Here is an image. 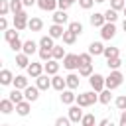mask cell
Listing matches in <instances>:
<instances>
[{
    "instance_id": "6da1fadb",
    "label": "cell",
    "mask_w": 126,
    "mask_h": 126,
    "mask_svg": "<svg viewBox=\"0 0 126 126\" xmlns=\"http://www.w3.org/2000/svg\"><path fill=\"white\" fill-rule=\"evenodd\" d=\"M79 106H91V104H94V102H98V93L96 91H87V93H81V94H77V100H75Z\"/></svg>"
},
{
    "instance_id": "7a4b0ae2",
    "label": "cell",
    "mask_w": 126,
    "mask_h": 126,
    "mask_svg": "<svg viewBox=\"0 0 126 126\" xmlns=\"http://www.w3.org/2000/svg\"><path fill=\"white\" fill-rule=\"evenodd\" d=\"M89 85H91V89H93V91L100 93V91H104V89H106V77H102L100 73H93V75L89 77Z\"/></svg>"
},
{
    "instance_id": "3957f363",
    "label": "cell",
    "mask_w": 126,
    "mask_h": 126,
    "mask_svg": "<svg viewBox=\"0 0 126 126\" xmlns=\"http://www.w3.org/2000/svg\"><path fill=\"white\" fill-rule=\"evenodd\" d=\"M122 81H124V75L116 69V71H110V75L106 77V89H110V91H114V89H118L120 85H122Z\"/></svg>"
},
{
    "instance_id": "277c9868",
    "label": "cell",
    "mask_w": 126,
    "mask_h": 126,
    "mask_svg": "<svg viewBox=\"0 0 126 126\" xmlns=\"http://www.w3.org/2000/svg\"><path fill=\"white\" fill-rule=\"evenodd\" d=\"M28 22H30V16H28V12H26V10H22V12L14 14V28H16L18 32L26 30V28H28Z\"/></svg>"
},
{
    "instance_id": "5b68a950",
    "label": "cell",
    "mask_w": 126,
    "mask_h": 126,
    "mask_svg": "<svg viewBox=\"0 0 126 126\" xmlns=\"http://www.w3.org/2000/svg\"><path fill=\"white\" fill-rule=\"evenodd\" d=\"M63 67H65L67 71H75V69H79V67H81L79 55H77V53H67V55L63 57Z\"/></svg>"
},
{
    "instance_id": "8992f818",
    "label": "cell",
    "mask_w": 126,
    "mask_h": 126,
    "mask_svg": "<svg viewBox=\"0 0 126 126\" xmlns=\"http://www.w3.org/2000/svg\"><path fill=\"white\" fill-rule=\"evenodd\" d=\"M116 35V26L112 24V22H106L102 28H100V37L102 39H112Z\"/></svg>"
},
{
    "instance_id": "52a82bcc",
    "label": "cell",
    "mask_w": 126,
    "mask_h": 126,
    "mask_svg": "<svg viewBox=\"0 0 126 126\" xmlns=\"http://www.w3.org/2000/svg\"><path fill=\"white\" fill-rule=\"evenodd\" d=\"M26 71H28V75H30L32 79H37V77H39V75H43V71H45L43 61H39V63H30V67H28Z\"/></svg>"
},
{
    "instance_id": "ba28073f",
    "label": "cell",
    "mask_w": 126,
    "mask_h": 126,
    "mask_svg": "<svg viewBox=\"0 0 126 126\" xmlns=\"http://www.w3.org/2000/svg\"><path fill=\"white\" fill-rule=\"evenodd\" d=\"M83 106H79V104H71L69 106V112H67V116L71 118V122H81L83 120V110H81Z\"/></svg>"
},
{
    "instance_id": "9c48e42d",
    "label": "cell",
    "mask_w": 126,
    "mask_h": 126,
    "mask_svg": "<svg viewBox=\"0 0 126 126\" xmlns=\"http://www.w3.org/2000/svg\"><path fill=\"white\" fill-rule=\"evenodd\" d=\"M51 89H55V91H65L67 89V79L65 77H61V75H53L51 77Z\"/></svg>"
},
{
    "instance_id": "30bf717a",
    "label": "cell",
    "mask_w": 126,
    "mask_h": 126,
    "mask_svg": "<svg viewBox=\"0 0 126 126\" xmlns=\"http://www.w3.org/2000/svg\"><path fill=\"white\" fill-rule=\"evenodd\" d=\"M24 94H26V100H30V102H35L37 98H39V89H37V85H28L26 89H24Z\"/></svg>"
},
{
    "instance_id": "8fae6325",
    "label": "cell",
    "mask_w": 126,
    "mask_h": 126,
    "mask_svg": "<svg viewBox=\"0 0 126 126\" xmlns=\"http://www.w3.org/2000/svg\"><path fill=\"white\" fill-rule=\"evenodd\" d=\"M35 85H37L39 91H47V89H51V79H49V75H47V73L39 75V77L35 79Z\"/></svg>"
},
{
    "instance_id": "7c38bea8",
    "label": "cell",
    "mask_w": 126,
    "mask_h": 126,
    "mask_svg": "<svg viewBox=\"0 0 126 126\" xmlns=\"http://www.w3.org/2000/svg\"><path fill=\"white\" fill-rule=\"evenodd\" d=\"M75 100H77V94H75L71 89H65V91H61V102H63V104H69V106H71Z\"/></svg>"
},
{
    "instance_id": "4fadbf2b",
    "label": "cell",
    "mask_w": 126,
    "mask_h": 126,
    "mask_svg": "<svg viewBox=\"0 0 126 126\" xmlns=\"http://www.w3.org/2000/svg\"><path fill=\"white\" fill-rule=\"evenodd\" d=\"M53 24H61V26H65L67 24V20H69V16H67V10H57V12H53Z\"/></svg>"
},
{
    "instance_id": "5bb4252c",
    "label": "cell",
    "mask_w": 126,
    "mask_h": 126,
    "mask_svg": "<svg viewBox=\"0 0 126 126\" xmlns=\"http://www.w3.org/2000/svg\"><path fill=\"white\" fill-rule=\"evenodd\" d=\"M106 24V18H104V14H100V12H94L93 16H91V26L93 28H102Z\"/></svg>"
},
{
    "instance_id": "9a60e30c",
    "label": "cell",
    "mask_w": 126,
    "mask_h": 126,
    "mask_svg": "<svg viewBox=\"0 0 126 126\" xmlns=\"http://www.w3.org/2000/svg\"><path fill=\"white\" fill-rule=\"evenodd\" d=\"M41 28H43V20L37 18V16H32L30 22H28V30H32V32H41Z\"/></svg>"
},
{
    "instance_id": "2e32d148",
    "label": "cell",
    "mask_w": 126,
    "mask_h": 126,
    "mask_svg": "<svg viewBox=\"0 0 126 126\" xmlns=\"http://www.w3.org/2000/svg\"><path fill=\"white\" fill-rule=\"evenodd\" d=\"M47 32H49V35H51L53 39H57V37H63V33H65L67 30H63V26H61V24H51Z\"/></svg>"
},
{
    "instance_id": "e0dca14e",
    "label": "cell",
    "mask_w": 126,
    "mask_h": 126,
    "mask_svg": "<svg viewBox=\"0 0 126 126\" xmlns=\"http://www.w3.org/2000/svg\"><path fill=\"white\" fill-rule=\"evenodd\" d=\"M81 75H77V73H69L65 79H67V89H71V91H75V89H79V83H81V79H79Z\"/></svg>"
},
{
    "instance_id": "ac0fdd59",
    "label": "cell",
    "mask_w": 126,
    "mask_h": 126,
    "mask_svg": "<svg viewBox=\"0 0 126 126\" xmlns=\"http://www.w3.org/2000/svg\"><path fill=\"white\" fill-rule=\"evenodd\" d=\"M16 65L20 69H28L30 67V55H26L24 51L22 53H16Z\"/></svg>"
},
{
    "instance_id": "d6986e66",
    "label": "cell",
    "mask_w": 126,
    "mask_h": 126,
    "mask_svg": "<svg viewBox=\"0 0 126 126\" xmlns=\"http://www.w3.org/2000/svg\"><path fill=\"white\" fill-rule=\"evenodd\" d=\"M43 67H45V73L47 75H57V71H59V63H57V59H49L47 63H43Z\"/></svg>"
},
{
    "instance_id": "ffe728a7",
    "label": "cell",
    "mask_w": 126,
    "mask_h": 126,
    "mask_svg": "<svg viewBox=\"0 0 126 126\" xmlns=\"http://www.w3.org/2000/svg\"><path fill=\"white\" fill-rule=\"evenodd\" d=\"M12 110H16V104H14L10 98H2V100H0V112H2V114H10Z\"/></svg>"
},
{
    "instance_id": "44dd1931",
    "label": "cell",
    "mask_w": 126,
    "mask_h": 126,
    "mask_svg": "<svg viewBox=\"0 0 126 126\" xmlns=\"http://www.w3.org/2000/svg\"><path fill=\"white\" fill-rule=\"evenodd\" d=\"M30 110H32V102H30V100H22L20 104H16V112H18L20 116H28Z\"/></svg>"
},
{
    "instance_id": "7402d4cb",
    "label": "cell",
    "mask_w": 126,
    "mask_h": 126,
    "mask_svg": "<svg viewBox=\"0 0 126 126\" xmlns=\"http://www.w3.org/2000/svg\"><path fill=\"white\" fill-rule=\"evenodd\" d=\"M37 6L43 12H53L57 8V0H37Z\"/></svg>"
},
{
    "instance_id": "603a6c76",
    "label": "cell",
    "mask_w": 126,
    "mask_h": 126,
    "mask_svg": "<svg viewBox=\"0 0 126 126\" xmlns=\"http://www.w3.org/2000/svg\"><path fill=\"white\" fill-rule=\"evenodd\" d=\"M37 45H39V43H35L33 39H28V41H24V47H22V51H24L26 55H33V53L37 51Z\"/></svg>"
},
{
    "instance_id": "cb8c5ba5",
    "label": "cell",
    "mask_w": 126,
    "mask_h": 126,
    "mask_svg": "<svg viewBox=\"0 0 126 126\" xmlns=\"http://www.w3.org/2000/svg\"><path fill=\"white\" fill-rule=\"evenodd\" d=\"M14 83V75L10 69H2L0 71V85H12Z\"/></svg>"
},
{
    "instance_id": "d4e9b609",
    "label": "cell",
    "mask_w": 126,
    "mask_h": 126,
    "mask_svg": "<svg viewBox=\"0 0 126 126\" xmlns=\"http://www.w3.org/2000/svg\"><path fill=\"white\" fill-rule=\"evenodd\" d=\"M12 85H14V89H20V91H24V89H26L30 83H28V77H26V75H16Z\"/></svg>"
},
{
    "instance_id": "484cf974",
    "label": "cell",
    "mask_w": 126,
    "mask_h": 126,
    "mask_svg": "<svg viewBox=\"0 0 126 126\" xmlns=\"http://www.w3.org/2000/svg\"><path fill=\"white\" fill-rule=\"evenodd\" d=\"M8 98H10V100H12L14 104H20L22 100H26V94H24V93H22L20 89H12V93L8 94Z\"/></svg>"
},
{
    "instance_id": "4316f807",
    "label": "cell",
    "mask_w": 126,
    "mask_h": 126,
    "mask_svg": "<svg viewBox=\"0 0 126 126\" xmlns=\"http://www.w3.org/2000/svg\"><path fill=\"white\" fill-rule=\"evenodd\" d=\"M89 53L94 55V57H96V55H102V53H104V45H102L100 41H93V43L89 45Z\"/></svg>"
},
{
    "instance_id": "83f0119b",
    "label": "cell",
    "mask_w": 126,
    "mask_h": 126,
    "mask_svg": "<svg viewBox=\"0 0 126 126\" xmlns=\"http://www.w3.org/2000/svg\"><path fill=\"white\" fill-rule=\"evenodd\" d=\"M39 47H43V49H53L55 47V43H53V37L47 33V35H43L41 39H39Z\"/></svg>"
},
{
    "instance_id": "f1b7e54d",
    "label": "cell",
    "mask_w": 126,
    "mask_h": 126,
    "mask_svg": "<svg viewBox=\"0 0 126 126\" xmlns=\"http://www.w3.org/2000/svg\"><path fill=\"white\" fill-rule=\"evenodd\" d=\"M110 93H112L110 89L100 91V93H98V102H100V104H108V102L112 100V94H110Z\"/></svg>"
},
{
    "instance_id": "f546056e",
    "label": "cell",
    "mask_w": 126,
    "mask_h": 126,
    "mask_svg": "<svg viewBox=\"0 0 126 126\" xmlns=\"http://www.w3.org/2000/svg\"><path fill=\"white\" fill-rule=\"evenodd\" d=\"M51 51H53V59H57V61H61V59H63V57L67 55V53H65V47H63V45H55V47H53Z\"/></svg>"
},
{
    "instance_id": "4dcf8cb0",
    "label": "cell",
    "mask_w": 126,
    "mask_h": 126,
    "mask_svg": "<svg viewBox=\"0 0 126 126\" xmlns=\"http://www.w3.org/2000/svg\"><path fill=\"white\" fill-rule=\"evenodd\" d=\"M106 59H114V57H120V51L118 47H104V53H102Z\"/></svg>"
},
{
    "instance_id": "1f68e13d",
    "label": "cell",
    "mask_w": 126,
    "mask_h": 126,
    "mask_svg": "<svg viewBox=\"0 0 126 126\" xmlns=\"http://www.w3.org/2000/svg\"><path fill=\"white\" fill-rule=\"evenodd\" d=\"M106 65H108V69H110V71H116V69H120V67H122V59H120V57L106 59Z\"/></svg>"
},
{
    "instance_id": "d6a6232c",
    "label": "cell",
    "mask_w": 126,
    "mask_h": 126,
    "mask_svg": "<svg viewBox=\"0 0 126 126\" xmlns=\"http://www.w3.org/2000/svg\"><path fill=\"white\" fill-rule=\"evenodd\" d=\"M39 59H41L43 63H47L49 59H53V51H51V49H43V47H39Z\"/></svg>"
},
{
    "instance_id": "836d02e7",
    "label": "cell",
    "mask_w": 126,
    "mask_h": 126,
    "mask_svg": "<svg viewBox=\"0 0 126 126\" xmlns=\"http://www.w3.org/2000/svg\"><path fill=\"white\" fill-rule=\"evenodd\" d=\"M10 10H12V14L22 12V10H24V2H22V0H10Z\"/></svg>"
},
{
    "instance_id": "e575fe53",
    "label": "cell",
    "mask_w": 126,
    "mask_h": 126,
    "mask_svg": "<svg viewBox=\"0 0 126 126\" xmlns=\"http://www.w3.org/2000/svg\"><path fill=\"white\" fill-rule=\"evenodd\" d=\"M67 30L73 32V33H77V35H81V33H83V24H81V22H71Z\"/></svg>"
},
{
    "instance_id": "d590c367",
    "label": "cell",
    "mask_w": 126,
    "mask_h": 126,
    "mask_svg": "<svg viewBox=\"0 0 126 126\" xmlns=\"http://www.w3.org/2000/svg\"><path fill=\"white\" fill-rule=\"evenodd\" d=\"M75 39H77V33H73V32H65L63 33V43H67V45H73L75 43Z\"/></svg>"
},
{
    "instance_id": "8d00e7d4",
    "label": "cell",
    "mask_w": 126,
    "mask_h": 126,
    "mask_svg": "<svg viewBox=\"0 0 126 126\" xmlns=\"http://www.w3.org/2000/svg\"><path fill=\"white\" fill-rule=\"evenodd\" d=\"M104 18H106V22H112V24H114V22L118 20V12L112 10V8H108V10L104 12Z\"/></svg>"
},
{
    "instance_id": "74e56055",
    "label": "cell",
    "mask_w": 126,
    "mask_h": 126,
    "mask_svg": "<svg viewBox=\"0 0 126 126\" xmlns=\"http://www.w3.org/2000/svg\"><path fill=\"white\" fill-rule=\"evenodd\" d=\"M22 47H24V41H22L20 37H16L14 41H10V49H12V51L20 53V51H22Z\"/></svg>"
},
{
    "instance_id": "f35d334b",
    "label": "cell",
    "mask_w": 126,
    "mask_h": 126,
    "mask_svg": "<svg viewBox=\"0 0 126 126\" xmlns=\"http://www.w3.org/2000/svg\"><path fill=\"white\" fill-rule=\"evenodd\" d=\"M79 61L81 65H93V55L87 51V53H79Z\"/></svg>"
},
{
    "instance_id": "ab89813d",
    "label": "cell",
    "mask_w": 126,
    "mask_h": 126,
    "mask_svg": "<svg viewBox=\"0 0 126 126\" xmlns=\"http://www.w3.org/2000/svg\"><path fill=\"white\" fill-rule=\"evenodd\" d=\"M10 10V0H0V16H8Z\"/></svg>"
},
{
    "instance_id": "60d3db41",
    "label": "cell",
    "mask_w": 126,
    "mask_h": 126,
    "mask_svg": "<svg viewBox=\"0 0 126 126\" xmlns=\"http://www.w3.org/2000/svg\"><path fill=\"white\" fill-rule=\"evenodd\" d=\"M16 37H18V30H16V28H14V30H6V32H4V39H6L8 43H10V41H14Z\"/></svg>"
},
{
    "instance_id": "b9f144b4",
    "label": "cell",
    "mask_w": 126,
    "mask_h": 126,
    "mask_svg": "<svg viewBox=\"0 0 126 126\" xmlns=\"http://www.w3.org/2000/svg\"><path fill=\"white\" fill-rule=\"evenodd\" d=\"M79 75L81 77H91L93 75V65H81L79 67Z\"/></svg>"
},
{
    "instance_id": "7bdbcfd3",
    "label": "cell",
    "mask_w": 126,
    "mask_h": 126,
    "mask_svg": "<svg viewBox=\"0 0 126 126\" xmlns=\"http://www.w3.org/2000/svg\"><path fill=\"white\" fill-rule=\"evenodd\" d=\"M124 6H126V0H110V8L116 10V12L124 10Z\"/></svg>"
},
{
    "instance_id": "ee69618b",
    "label": "cell",
    "mask_w": 126,
    "mask_h": 126,
    "mask_svg": "<svg viewBox=\"0 0 126 126\" xmlns=\"http://www.w3.org/2000/svg\"><path fill=\"white\" fill-rule=\"evenodd\" d=\"M114 104H116V108H118V110H126V94H120V96H116Z\"/></svg>"
},
{
    "instance_id": "f6af8a7d",
    "label": "cell",
    "mask_w": 126,
    "mask_h": 126,
    "mask_svg": "<svg viewBox=\"0 0 126 126\" xmlns=\"http://www.w3.org/2000/svg\"><path fill=\"white\" fill-rule=\"evenodd\" d=\"M94 124V114H85L81 120V126H93Z\"/></svg>"
},
{
    "instance_id": "bcb514c9",
    "label": "cell",
    "mask_w": 126,
    "mask_h": 126,
    "mask_svg": "<svg viewBox=\"0 0 126 126\" xmlns=\"http://www.w3.org/2000/svg\"><path fill=\"white\" fill-rule=\"evenodd\" d=\"M55 126H71V118L69 116H59L55 120Z\"/></svg>"
},
{
    "instance_id": "7dc6e473",
    "label": "cell",
    "mask_w": 126,
    "mask_h": 126,
    "mask_svg": "<svg viewBox=\"0 0 126 126\" xmlns=\"http://www.w3.org/2000/svg\"><path fill=\"white\" fill-rule=\"evenodd\" d=\"M79 6H81L83 10H91V8L94 6V0H79Z\"/></svg>"
},
{
    "instance_id": "c3c4849f",
    "label": "cell",
    "mask_w": 126,
    "mask_h": 126,
    "mask_svg": "<svg viewBox=\"0 0 126 126\" xmlns=\"http://www.w3.org/2000/svg\"><path fill=\"white\" fill-rule=\"evenodd\" d=\"M71 4H73L71 0H57V8H59V10H69Z\"/></svg>"
},
{
    "instance_id": "681fc988",
    "label": "cell",
    "mask_w": 126,
    "mask_h": 126,
    "mask_svg": "<svg viewBox=\"0 0 126 126\" xmlns=\"http://www.w3.org/2000/svg\"><path fill=\"white\" fill-rule=\"evenodd\" d=\"M0 30H2V32H6V30H8V20H6L4 16L0 18Z\"/></svg>"
},
{
    "instance_id": "f907efd6",
    "label": "cell",
    "mask_w": 126,
    "mask_h": 126,
    "mask_svg": "<svg viewBox=\"0 0 126 126\" xmlns=\"http://www.w3.org/2000/svg\"><path fill=\"white\" fill-rule=\"evenodd\" d=\"M98 126H114V122H112L110 118H102V120L98 122Z\"/></svg>"
},
{
    "instance_id": "816d5d0a",
    "label": "cell",
    "mask_w": 126,
    "mask_h": 126,
    "mask_svg": "<svg viewBox=\"0 0 126 126\" xmlns=\"http://www.w3.org/2000/svg\"><path fill=\"white\" fill-rule=\"evenodd\" d=\"M22 2H24V8H32L37 4V0H22Z\"/></svg>"
},
{
    "instance_id": "f5cc1de1",
    "label": "cell",
    "mask_w": 126,
    "mask_h": 126,
    "mask_svg": "<svg viewBox=\"0 0 126 126\" xmlns=\"http://www.w3.org/2000/svg\"><path fill=\"white\" fill-rule=\"evenodd\" d=\"M120 126H126V110H122L120 114Z\"/></svg>"
},
{
    "instance_id": "db71d44e",
    "label": "cell",
    "mask_w": 126,
    "mask_h": 126,
    "mask_svg": "<svg viewBox=\"0 0 126 126\" xmlns=\"http://www.w3.org/2000/svg\"><path fill=\"white\" fill-rule=\"evenodd\" d=\"M122 28H124V32H126V18H124V22H122Z\"/></svg>"
},
{
    "instance_id": "11a10c76",
    "label": "cell",
    "mask_w": 126,
    "mask_h": 126,
    "mask_svg": "<svg viewBox=\"0 0 126 126\" xmlns=\"http://www.w3.org/2000/svg\"><path fill=\"white\" fill-rule=\"evenodd\" d=\"M94 2H96V4H102V2H106V0H94Z\"/></svg>"
},
{
    "instance_id": "9f6ffc18",
    "label": "cell",
    "mask_w": 126,
    "mask_h": 126,
    "mask_svg": "<svg viewBox=\"0 0 126 126\" xmlns=\"http://www.w3.org/2000/svg\"><path fill=\"white\" fill-rule=\"evenodd\" d=\"M124 16H126V6H124Z\"/></svg>"
},
{
    "instance_id": "6f0895ef",
    "label": "cell",
    "mask_w": 126,
    "mask_h": 126,
    "mask_svg": "<svg viewBox=\"0 0 126 126\" xmlns=\"http://www.w3.org/2000/svg\"><path fill=\"white\" fill-rule=\"evenodd\" d=\"M71 2H79V0H71Z\"/></svg>"
},
{
    "instance_id": "680465c9",
    "label": "cell",
    "mask_w": 126,
    "mask_h": 126,
    "mask_svg": "<svg viewBox=\"0 0 126 126\" xmlns=\"http://www.w3.org/2000/svg\"><path fill=\"white\" fill-rule=\"evenodd\" d=\"M4 126H10V124H4Z\"/></svg>"
},
{
    "instance_id": "91938a15",
    "label": "cell",
    "mask_w": 126,
    "mask_h": 126,
    "mask_svg": "<svg viewBox=\"0 0 126 126\" xmlns=\"http://www.w3.org/2000/svg\"><path fill=\"white\" fill-rule=\"evenodd\" d=\"M93 126H96V124H93Z\"/></svg>"
}]
</instances>
